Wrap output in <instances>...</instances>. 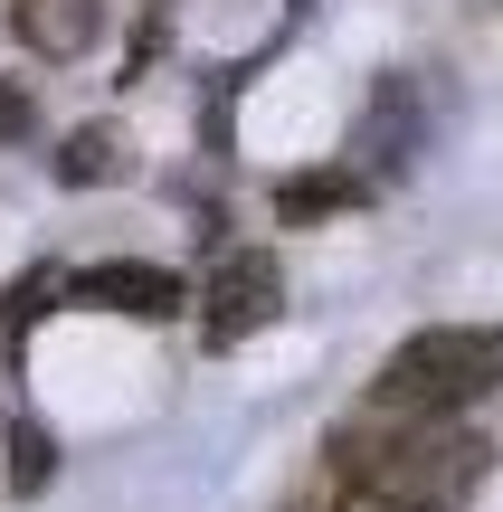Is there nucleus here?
<instances>
[{
	"instance_id": "nucleus-1",
	"label": "nucleus",
	"mask_w": 503,
	"mask_h": 512,
	"mask_svg": "<svg viewBox=\"0 0 503 512\" xmlns=\"http://www.w3.org/2000/svg\"><path fill=\"white\" fill-rule=\"evenodd\" d=\"M333 475H342V494H390L418 512H447L485 484V437H466L456 418H380L333 446Z\"/></svg>"
},
{
	"instance_id": "nucleus-2",
	"label": "nucleus",
	"mask_w": 503,
	"mask_h": 512,
	"mask_svg": "<svg viewBox=\"0 0 503 512\" xmlns=\"http://www.w3.org/2000/svg\"><path fill=\"white\" fill-rule=\"evenodd\" d=\"M503 389V323H437L380 361V418H456Z\"/></svg>"
},
{
	"instance_id": "nucleus-3",
	"label": "nucleus",
	"mask_w": 503,
	"mask_h": 512,
	"mask_svg": "<svg viewBox=\"0 0 503 512\" xmlns=\"http://www.w3.org/2000/svg\"><path fill=\"white\" fill-rule=\"evenodd\" d=\"M200 304H209V342L238 351L247 332H266V323L285 313V275H276V256H266V247H228L219 266H209Z\"/></svg>"
},
{
	"instance_id": "nucleus-4",
	"label": "nucleus",
	"mask_w": 503,
	"mask_h": 512,
	"mask_svg": "<svg viewBox=\"0 0 503 512\" xmlns=\"http://www.w3.org/2000/svg\"><path fill=\"white\" fill-rule=\"evenodd\" d=\"M67 294H76V304H105V313H133V323H171V313L190 304V285L171 266H133V256L67 275Z\"/></svg>"
},
{
	"instance_id": "nucleus-5",
	"label": "nucleus",
	"mask_w": 503,
	"mask_h": 512,
	"mask_svg": "<svg viewBox=\"0 0 503 512\" xmlns=\"http://www.w3.org/2000/svg\"><path fill=\"white\" fill-rule=\"evenodd\" d=\"M10 29L38 57H86L105 38V0H10Z\"/></svg>"
},
{
	"instance_id": "nucleus-6",
	"label": "nucleus",
	"mask_w": 503,
	"mask_h": 512,
	"mask_svg": "<svg viewBox=\"0 0 503 512\" xmlns=\"http://www.w3.org/2000/svg\"><path fill=\"white\" fill-rule=\"evenodd\" d=\"M57 181H67V190H86V181H124V133H114V124L67 133V152H57Z\"/></svg>"
},
{
	"instance_id": "nucleus-7",
	"label": "nucleus",
	"mask_w": 503,
	"mask_h": 512,
	"mask_svg": "<svg viewBox=\"0 0 503 512\" xmlns=\"http://www.w3.org/2000/svg\"><path fill=\"white\" fill-rule=\"evenodd\" d=\"M57 475V437L48 427H10V494H48Z\"/></svg>"
},
{
	"instance_id": "nucleus-8",
	"label": "nucleus",
	"mask_w": 503,
	"mask_h": 512,
	"mask_svg": "<svg viewBox=\"0 0 503 512\" xmlns=\"http://www.w3.org/2000/svg\"><path fill=\"white\" fill-rule=\"evenodd\" d=\"M342 200H352V181H342V171H304V181H285V190H276L285 219H314V209H342Z\"/></svg>"
},
{
	"instance_id": "nucleus-9",
	"label": "nucleus",
	"mask_w": 503,
	"mask_h": 512,
	"mask_svg": "<svg viewBox=\"0 0 503 512\" xmlns=\"http://www.w3.org/2000/svg\"><path fill=\"white\" fill-rule=\"evenodd\" d=\"M342 512H418V503H390V494H342Z\"/></svg>"
},
{
	"instance_id": "nucleus-10",
	"label": "nucleus",
	"mask_w": 503,
	"mask_h": 512,
	"mask_svg": "<svg viewBox=\"0 0 503 512\" xmlns=\"http://www.w3.org/2000/svg\"><path fill=\"white\" fill-rule=\"evenodd\" d=\"M29 124V95H0V133H19Z\"/></svg>"
}]
</instances>
